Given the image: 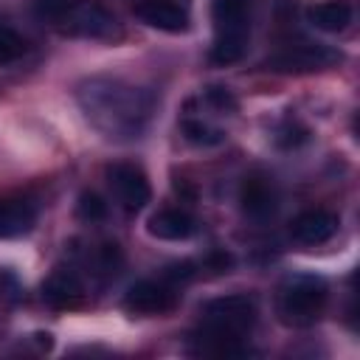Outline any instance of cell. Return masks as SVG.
I'll return each mask as SVG.
<instances>
[{
    "label": "cell",
    "instance_id": "obj_1",
    "mask_svg": "<svg viewBox=\"0 0 360 360\" xmlns=\"http://www.w3.org/2000/svg\"><path fill=\"white\" fill-rule=\"evenodd\" d=\"M76 104L84 121L112 143L143 138L155 115V98L149 90L110 73L82 79L76 84Z\"/></svg>",
    "mask_w": 360,
    "mask_h": 360
},
{
    "label": "cell",
    "instance_id": "obj_2",
    "mask_svg": "<svg viewBox=\"0 0 360 360\" xmlns=\"http://www.w3.org/2000/svg\"><path fill=\"white\" fill-rule=\"evenodd\" d=\"M34 11L39 20L51 22L68 37L98 42L121 37L118 17L101 0H34Z\"/></svg>",
    "mask_w": 360,
    "mask_h": 360
},
{
    "label": "cell",
    "instance_id": "obj_3",
    "mask_svg": "<svg viewBox=\"0 0 360 360\" xmlns=\"http://www.w3.org/2000/svg\"><path fill=\"white\" fill-rule=\"evenodd\" d=\"M329 301V287L321 276L315 273H290L278 284L276 295V312L284 326L292 329H307L315 326L326 309Z\"/></svg>",
    "mask_w": 360,
    "mask_h": 360
},
{
    "label": "cell",
    "instance_id": "obj_4",
    "mask_svg": "<svg viewBox=\"0 0 360 360\" xmlns=\"http://www.w3.org/2000/svg\"><path fill=\"white\" fill-rule=\"evenodd\" d=\"M211 22H214L211 62L217 65L239 62L250 39V0H214Z\"/></svg>",
    "mask_w": 360,
    "mask_h": 360
},
{
    "label": "cell",
    "instance_id": "obj_5",
    "mask_svg": "<svg viewBox=\"0 0 360 360\" xmlns=\"http://www.w3.org/2000/svg\"><path fill=\"white\" fill-rule=\"evenodd\" d=\"M200 321H202V326L248 338V332L256 323V304H253V298H248L242 292L219 295L200 307Z\"/></svg>",
    "mask_w": 360,
    "mask_h": 360
},
{
    "label": "cell",
    "instance_id": "obj_6",
    "mask_svg": "<svg viewBox=\"0 0 360 360\" xmlns=\"http://www.w3.org/2000/svg\"><path fill=\"white\" fill-rule=\"evenodd\" d=\"M335 62H340V51L321 45V42H298V45H287L278 53H273L264 62V68L276 73H312V70L332 68Z\"/></svg>",
    "mask_w": 360,
    "mask_h": 360
},
{
    "label": "cell",
    "instance_id": "obj_7",
    "mask_svg": "<svg viewBox=\"0 0 360 360\" xmlns=\"http://www.w3.org/2000/svg\"><path fill=\"white\" fill-rule=\"evenodd\" d=\"M107 186L115 197V202L124 208V211H141L149 200H152V186H149V177L143 174L141 166L135 163H110L107 166Z\"/></svg>",
    "mask_w": 360,
    "mask_h": 360
},
{
    "label": "cell",
    "instance_id": "obj_8",
    "mask_svg": "<svg viewBox=\"0 0 360 360\" xmlns=\"http://www.w3.org/2000/svg\"><path fill=\"white\" fill-rule=\"evenodd\" d=\"M177 307V290L172 281H155V278H143L135 281L127 295H124V309L132 315H166Z\"/></svg>",
    "mask_w": 360,
    "mask_h": 360
},
{
    "label": "cell",
    "instance_id": "obj_9",
    "mask_svg": "<svg viewBox=\"0 0 360 360\" xmlns=\"http://www.w3.org/2000/svg\"><path fill=\"white\" fill-rule=\"evenodd\" d=\"M42 301L51 309H79L87 301V287L73 267H56L42 281Z\"/></svg>",
    "mask_w": 360,
    "mask_h": 360
},
{
    "label": "cell",
    "instance_id": "obj_10",
    "mask_svg": "<svg viewBox=\"0 0 360 360\" xmlns=\"http://www.w3.org/2000/svg\"><path fill=\"white\" fill-rule=\"evenodd\" d=\"M132 14L143 25L163 31V34H183L188 31V22H191L188 6L180 0H138Z\"/></svg>",
    "mask_w": 360,
    "mask_h": 360
},
{
    "label": "cell",
    "instance_id": "obj_11",
    "mask_svg": "<svg viewBox=\"0 0 360 360\" xmlns=\"http://www.w3.org/2000/svg\"><path fill=\"white\" fill-rule=\"evenodd\" d=\"M186 349L194 357H245V354H250V346L245 338L228 335V332H219V329H211L202 323L194 335H188Z\"/></svg>",
    "mask_w": 360,
    "mask_h": 360
},
{
    "label": "cell",
    "instance_id": "obj_12",
    "mask_svg": "<svg viewBox=\"0 0 360 360\" xmlns=\"http://www.w3.org/2000/svg\"><path fill=\"white\" fill-rule=\"evenodd\" d=\"M239 205H242V214L248 219L267 222L278 208V191L270 183V177L250 174V177H245V183L239 188Z\"/></svg>",
    "mask_w": 360,
    "mask_h": 360
},
{
    "label": "cell",
    "instance_id": "obj_13",
    "mask_svg": "<svg viewBox=\"0 0 360 360\" xmlns=\"http://www.w3.org/2000/svg\"><path fill=\"white\" fill-rule=\"evenodd\" d=\"M200 222L183 208H160L146 219V231L163 242H186L197 233Z\"/></svg>",
    "mask_w": 360,
    "mask_h": 360
},
{
    "label": "cell",
    "instance_id": "obj_14",
    "mask_svg": "<svg viewBox=\"0 0 360 360\" xmlns=\"http://www.w3.org/2000/svg\"><path fill=\"white\" fill-rule=\"evenodd\" d=\"M338 225L340 219L332 214V211H323V208H309V211H301L292 225H290V233L295 242L301 245H323L329 242L335 233H338Z\"/></svg>",
    "mask_w": 360,
    "mask_h": 360
},
{
    "label": "cell",
    "instance_id": "obj_15",
    "mask_svg": "<svg viewBox=\"0 0 360 360\" xmlns=\"http://www.w3.org/2000/svg\"><path fill=\"white\" fill-rule=\"evenodd\" d=\"M37 202L28 197H3L0 200V239L25 236L37 225Z\"/></svg>",
    "mask_w": 360,
    "mask_h": 360
},
{
    "label": "cell",
    "instance_id": "obj_16",
    "mask_svg": "<svg viewBox=\"0 0 360 360\" xmlns=\"http://www.w3.org/2000/svg\"><path fill=\"white\" fill-rule=\"evenodd\" d=\"M307 20L312 28H318L323 34H340L352 22V6L343 0H323L307 11Z\"/></svg>",
    "mask_w": 360,
    "mask_h": 360
},
{
    "label": "cell",
    "instance_id": "obj_17",
    "mask_svg": "<svg viewBox=\"0 0 360 360\" xmlns=\"http://www.w3.org/2000/svg\"><path fill=\"white\" fill-rule=\"evenodd\" d=\"M180 129H183V138L188 143H194V146H217V143L225 141V132L217 129V127H211L202 118H186L180 124Z\"/></svg>",
    "mask_w": 360,
    "mask_h": 360
},
{
    "label": "cell",
    "instance_id": "obj_18",
    "mask_svg": "<svg viewBox=\"0 0 360 360\" xmlns=\"http://www.w3.org/2000/svg\"><path fill=\"white\" fill-rule=\"evenodd\" d=\"M25 51H28V42L22 39V34H17L11 25L0 22V68L20 62L25 56Z\"/></svg>",
    "mask_w": 360,
    "mask_h": 360
},
{
    "label": "cell",
    "instance_id": "obj_19",
    "mask_svg": "<svg viewBox=\"0 0 360 360\" xmlns=\"http://www.w3.org/2000/svg\"><path fill=\"white\" fill-rule=\"evenodd\" d=\"M96 267L104 278H115L124 267V253L115 242H104L98 250H96Z\"/></svg>",
    "mask_w": 360,
    "mask_h": 360
},
{
    "label": "cell",
    "instance_id": "obj_20",
    "mask_svg": "<svg viewBox=\"0 0 360 360\" xmlns=\"http://www.w3.org/2000/svg\"><path fill=\"white\" fill-rule=\"evenodd\" d=\"M76 214H79V219H84V222H101V219L107 217V202H104L96 191H84V194L79 197V202H76Z\"/></svg>",
    "mask_w": 360,
    "mask_h": 360
},
{
    "label": "cell",
    "instance_id": "obj_21",
    "mask_svg": "<svg viewBox=\"0 0 360 360\" xmlns=\"http://www.w3.org/2000/svg\"><path fill=\"white\" fill-rule=\"evenodd\" d=\"M202 96H205V104L214 107L217 112H233L236 110V96L222 84H208Z\"/></svg>",
    "mask_w": 360,
    "mask_h": 360
}]
</instances>
